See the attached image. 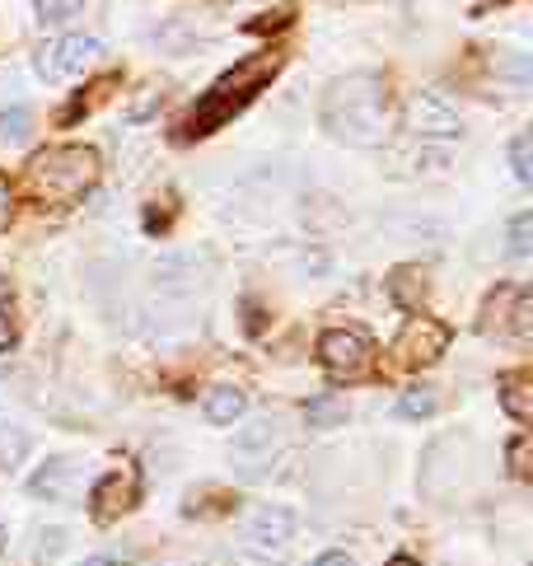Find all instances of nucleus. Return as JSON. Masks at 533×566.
Instances as JSON below:
<instances>
[{"label": "nucleus", "mask_w": 533, "mask_h": 566, "mask_svg": "<svg viewBox=\"0 0 533 566\" xmlns=\"http://www.w3.org/2000/svg\"><path fill=\"white\" fill-rule=\"evenodd\" d=\"M323 127L347 146H384L388 140V94L380 75H347L327 89Z\"/></svg>", "instance_id": "nucleus-1"}, {"label": "nucleus", "mask_w": 533, "mask_h": 566, "mask_svg": "<svg viewBox=\"0 0 533 566\" xmlns=\"http://www.w3.org/2000/svg\"><path fill=\"white\" fill-rule=\"evenodd\" d=\"M28 179H34L38 197L66 207V201L85 197L89 187L99 183V150H89V146H47V150H38L34 160H28Z\"/></svg>", "instance_id": "nucleus-2"}, {"label": "nucleus", "mask_w": 533, "mask_h": 566, "mask_svg": "<svg viewBox=\"0 0 533 566\" xmlns=\"http://www.w3.org/2000/svg\"><path fill=\"white\" fill-rule=\"evenodd\" d=\"M407 132L417 140H459L463 136V118L449 99H441L435 89H417L407 99Z\"/></svg>", "instance_id": "nucleus-3"}, {"label": "nucleus", "mask_w": 533, "mask_h": 566, "mask_svg": "<svg viewBox=\"0 0 533 566\" xmlns=\"http://www.w3.org/2000/svg\"><path fill=\"white\" fill-rule=\"evenodd\" d=\"M319 360L327 374H337V380H356V374H365V366H370V337L360 333V328H327L319 337Z\"/></svg>", "instance_id": "nucleus-4"}, {"label": "nucleus", "mask_w": 533, "mask_h": 566, "mask_svg": "<svg viewBox=\"0 0 533 566\" xmlns=\"http://www.w3.org/2000/svg\"><path fill=\"white\" fill-rule=\"evenodd\" d=\"M99 57H103L99 38L75 34V38H61V42H47L38 52V71H42V81H75V75H85Z\"/></svg>", "instance_id": "nucleus-5"}, {"label": "nucleus", "mask_w": 533, "mask_h": 566, "mask_svg": "<svg viewBox=\"0 0 533 566\" xmlns=\"http://www.w3.org/2000/svg\"><path fill=\"white\" fill-rule=\"evenodd\" d=\"M136 501H140V478H136L132 464H122V468H113V473H103L99 482H94L89 510L99 525H113L117 515H127L136 506Z\"/></svg>", "instance_id": "nucleus-6"}, {"label": "nucleus", "mask_w": 533, "mask_h": 566, "mask_svg": "<svg viewBox=\"0 0 533 566\" xmlns=\"http://www.w3.org/2000/svg\"><path fill=\"white\" fill-rule=\"evenodd\" d=\"M482 328H487V333L529 337V328H533V295H529V286H500L487 300V309H482Z\"/></svg>", "instance_id": "nucleus-7"}, {"label": "nucleus", "mask_w": 533, "mask_h": 566, "mask_svg": "<svg viewBox=\"0 0 533 566\" xmlns=\"http://www.w3.org/2000/svg\"><path fill=\"white\" fill-rule=\"evenodd\" d=\"M445 347H449V328H445V323H435V319H412V323L402 328L394 356L402 360V366H431V360L441 356Z\"/></svg>", "instance_id": "nucleus-8"}, {"label": "nucleus", "mask_w": 533, "mask_h": 566, "mask_svg": "<svg viewBox=\"0 0 533 566\" xmlns=\"http://www.w3.org/2000/svg\"><path fill=\"white\" fill-rule=\"evenodd\" d=\"M75 468H80L75 454H52V459L38 464V473L28 478V496H38V501H71L75 482H80Z\"/></svg>", "instance_id": "nucleus-9"}, {"label": "nucleus", "mask_w": 533, "mask_h": 566, "mask_svg": "<svg viewBox=\"0 0 533 566\" xmlns=\"http://www.w3.org/2000/svg\"><path fill=\"white\" fill-rule=\"evenodd\" d=\"M295 529H300V520H295V510L286 506H266L253 515V525H248V543L258 547V553H276V547H286L295 539Z\"/></svg>", "instance_id": "nucleus-10"}, {"label": "nucleus", "mask_w": 533, "mask_h": 566, "mask_svg": "<svg viewBox=\"0 0 533 566\" xmlns=\"http://www.w3.org/2000/svg\"><path fill=\"white\" fill-rule=\"evenodd\" d=\"M201 407H207V421H215V427H234V421L248 413V398H244V389H234V384H215Z\"/></svg>", "instance_id": "nucleus-11"}, {"label": "nucleus", "mask_w": 533, "mask_h": 566, "mask_svg": "<svg viewBox=\"0 0 533 566\" xmlns=\"http://www.w3.org/2000/svg\"><path fill=\"white\" fill-rule=\"evenodd\" d=\"M28 445H34V435L24 427H0V473H14L28 459Z\"/></svg>", "instance_id": "nucleus-12"}, {"label": "nucleus", "mask_w": 533, "mask_h": 566, "mask_svg": "<svg viewBox=\"0 0 533 566\" xmlns=\"http://www.w3.org/2000/svg\"><path fill=\"white\" fill-rule=\"evenodd\" d=\"M496 389H500V398H506V413H510V417H529V413H533V403H529V370L500 374Z\"/></svg>", "instance_id": "nucleus-13"}, {"label": "nucleus", "mask_w": 533, "mask_h": 566, "mask_svg": "<svg viewBox=\"0 0 533 566\" xmlns=\"http://www.w3.org/2000/svg\"><path fill=\"white\" fill-rule=\"evenodd\" d=\"M272 445H276V427L272 421H253V427L234 440V454H239V459H253V454H272Z\"/></svg>", "instance_id": "nucleus-14"}, {"label": "nucleus", "mask_w": 533, "mask_h": 566, "mask_svg": "<svg viewBox=\"0 0 533 566\" xmlns=\"http://www.w3.org/2000/svg\"><path fill=\"white\" fill-rule=\"evenodd\" d=\"M435 407H441V398H435V389H407L402 398H398V417H435Z\"/></svg>", "instance_id": "nucleus-15"}, {"label": "nucleus", "mask_w": 533, "mask_h": 566, "mask_svg": "<svg viewBox=\"0 0 533 566\" xmlns=\"http://www.w3.org/2000/svg\"><path fill=\"white\" fill-rule=\"evenodd\" d=\"M34 5H38L42 24H66V20H75V14L85 10V0H34Z\"/></svg>", "instance_id": "nucleus-16"}, {"label": "nucleus", "mask_w": 533, "mask_h": 566, "mask_svg": "<svg viewBox=\"0 0 533 566\" xmlns=\"http://www.w3.org/2000/svg\"><path fill=\"white\" fill-rule=\"evenodd\" d=\"M510 254L515 258H529L533 254V216L529 211H520L510 220Z\"/></svg>", "instance_id": "nucleus-17"}, {"label": "nucleus", "mask_w": 533, "mask_h": 566, "mask_svg": "<svg viewBox=\"0 0 533 566\" xmlns=\"http://www.w3.org/2000/svg\"><path fill=\"white\" fill-rule=\"evenodd\" d=\"M510 164H515V179L533 183V146H529V136H515L510 140Z\"/></svg>", "instance_id": "nucleus-18"}, {"label": "nucleus", "mask_w": 533, "mask_h": 566, "mask_svg": "<svg viewBox=\"0 0 533 566\" xmlns=\"http://www.w3.org/2000/svg\"><path fill=\"white\" fill-rule=\"evenodd\" d=\"M309 421H313V427H333V421H347V403H337V398L309 403Z\"/></svg>", "instance_id": "nucleus-19"}, {"label": "nucleus", "mask_w": 533, "mask_h": 566, "mask_svg": "<svg viewBox=\"0 0 533 566\" xmlns=\"http://www.w3.org/2000/svg\"><path fill=\"white\" fill-rule=\"evenodd\" d=\"M506 464H510V473H515V478L529 482V435H515V440H510Z\"/></svg>", "instance_id": "nucleus-20"}, {"label": "nucleus", "mask_w": 533, "mask_h": 566, "mask_svg": "<svg viewBox=\"0 0 533 566\" xmlns=\"http://www.w3.org/2000/svg\"><path fill=\"white\" fill-rule=\"evenodd\" d=\"M28 132V113L14 108V113H0V140H20Z\"/></svg>", "instance_id": "nucleus-21"}, {"label": "nucleus", "mask_w": 533, "mask_h": 566, "mask_svg": "<svg viewBox=\"0 0 533 566\" xmlns=\"http://www.w3.org/2000/svg\"><path fill=\"white\" fill-rule=\"evenodd\" d=\"M61 543H66V529H42V533H38V557L52 562V557L61 553Z\"/></svg>", "instance_id": "nucleus-22"}, {"label": "nucleus", "mask_w": 533, "mask_h": 566, "mask_svg": "<svg viewBox=\"0 0 533 566\" xmlns=\"http://www.w3.org/2000/svg\"><path fill=\"white\" fill-rule=\"evenodd\" d=\"M10 216H14V187L0 174V230H10Z\"/></svg>", "instance_id": "nucleus-23"}, {"label": "nucleus", "mask_w": 533, "mask_h": 566, "mask_svg": "<svg viewBox=\"0 0 533 566\" xmlns=\"http://www.w3.org/2000/svg\"><path fill=\"white\" fill-rule=\"evenodd\" d=\"M14 347V323H10V313H0V352Z\"/></svg>", "instance_id": "nucleus-24"}, {"label": "nucleus", "mask_w": 533, "mask_h": 566, "mask_svg": "<svg viewBox=\"0 0 533 566\" xmlns=\"http://www.w3.org/2000/svg\"><path fill=\"white\" fill-rule=\"evenodd\" d=\"M313 566H351V557H347V553H323Z\"/></svg>", "instance_id": "nucleus-25"}, {"label": "nucleus", "mask_w": 533, "mask_h": 566, "mask_svg": "<svg viewBox=\"0 0 533 566\" xmlns=\"http://www.w3.org/2000/svg\"><path fill=\"white\" fill-rule=\"evenodd\" d=\"M384 566H421V562H417V557H407V553H398V557H388Z\"/></svg>", "instance_id": "nucleus-26"}, {"label": "nucleus", "mask_w": 533, "mask_h": 566, "mask_svg": "<svg viewBox=\"0 0 533 566\" xmlns=\"http://www.w3.org/2000/svg\"><path fill=\"white\" fill-rule=\"evenodd\" d=\"M80 566H117V562H113V557H85Z\"/></svg>", "instance_id": "nucleus-27"}, {"label": "nucleus", "mask_w": 533, "mask_h": 566, "mask_svg": "<svg viewBox=\"0 0 533 566\" xmlns=\"http://www.w3.org/2000/svg\"><path fill=\"white\" fill-rule=\"evenodd\" d=\"M5 543H10V529H5V525H0V553H5Z\"/></svg>", "instance_id": "nucleus-28"}, {"label": "nucleus", "mask_w": 533, "mask_h": 566, "mask_svg": "<svg viewBox=\"0 0 533 566\" xmlns=\"http://www.w3.org/2000/svg\"><path fill=\"white\" fill-rule=\"evenodd\" d=\"M164 566H193V562H164Z\"/></svg>", "instance_id": "nucleus-29"}]
</instances>
